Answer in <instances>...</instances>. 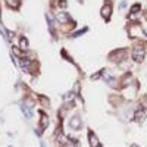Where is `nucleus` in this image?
<instances>
[{
    "mask_svg": "<svg viewBox=\"0 0 147 147\" xmlns=\"http://www.w3.org/2000/svg\"><path fill=\"white\" fill-rule=\"evenodd\" d=\"M19 65L24 69L25 72H30L31 71V60L30 59H25V57H19Z\"/></svg>",
    "mask_w": 147,
    "mask_h": 147,
    "instance_id": "nucleus-6",
    "label": "nucleus"
},
{
    "mask_svg": "<svg viewBox=\"0 0 147 147\" xmlns=\"http://www.w3.org/2000/svg\"><path fill=\"white\" fill-rule=\"evenodd\" d=\"M100 13H102V16H103V18H105L106 21H109L110 15H112V3H110V2H107V3L105 5V6L102 7Z\"/></svg>",
    "mask_w": 147,
    "mask_h": 147,
    "instance_id": "nucleus-3",
    "label": "nucleus"
},
{
    "mask_svg": "<svg viewBox=\"0 0 147 147\" xmlns=\"http://www.w3.org/2000/svg\"><path fill=\"white\" fill-rule=\"evenodd\" d=\"M66 5H68L66 0H59V2H57V6H59V7H66Z\"/></svg>",
    "mask_w": 147,
    "mask_h": 147,
    "instance_id": "nucleus-18",
    "label": "nucleus"
},
{
    "mask_svg": "<svg viewBox=\"0 0 147 147\" xmlns=\"http://www.w3.org/2000/svg\"><path fill=\"white\" fill-rule=\"evenodd\" d=\"M19 46H21L22 50H27V49H28V40L25 38V37H22V38L19 40Z\"/></svg>",
    "mask_w": 147,
    "mask_h": 147,
    "instance_id": "nucleus-13",
    "label": "nucleus"
},
{
    "mask_svg": "<svg viewBox=\"0 0 147 147\" xmlns=\"http://www.w3.org/2000/svg\"><path fill=\"white\" fill-rule=\"evenodd\" d=\"M7 5H9L11 7H13V9H18V6H19V0H7Z\"/></svg>",
    "mask_w": 147,
    "mask_h": 147,
    "instance_id": "nucleus-14",
    "label": "nucleus"
},
{
    "mask_svg": "<svg viewBox=\"0 0 147 147\" xmlns=\"http://www.w3.org/2000/svg\"><path fill=\"white\" fill-rule=\"evenodd\" d=\"M56 19L59 21V24H68V22H71V16H69L66 12H57Z\"/></svg>",
    "mask_w": 147,
    "mask_h": 147,
    "instance_id": "nucleus-5",
    "label": "nucleus"
},
{
    "mask_svg": "<svg viewBox=\"0 0 147 147\" xmlns=\"http://www.w3.org/2000/svg\"><path fill=\"white\" fill-rule=\"evenodd\" d=\"M125 57H127V50L125 49L115 50V51H112V53L109 55V59L115 60V62H121V60H124Z\"/></svg>",
    "mask_w": 147,
    "mask_h": 147,
    "instance_id": "nucleus-1",
    "label": "nucleus"
},
{
    "mask_svg": "<svg viewBox=\"0 0 147 147\" xmlns=\"http://www.w3.org/2000/svg\"><path fill=\"white\" fill-rule=\"evenodd\" d=\"M100 75H102V72H99V74H96V75H91V80H97V78H100Z\"/></svg>",
    "mask_w": 147,
    "mask_h": 147,
    "instance_id": "nucleus-21",
    "label": "nucleus"
},
{
    "mask_svg": "<svg viewBox=\"0 0 147 147\" xmlns=\"http://www.w3.org/2000/svg\"><path fill=\"white\" fill-rule=\"evenodd\" d=\"M46 18H47V21H49V27H50V31H51V34H55V28H53V25H55V24H53V19H51L49 15L46 16Z\"/></svg>",
    "mask_w": 147,
    "mask_h": 147,
    "instance_id": "nucleus-17",
    "label": "nucleus"
},
{
    "mask_svg": "<svg viewBox=\"0 0 147 147\" xmlns=\"http://www.w3.org/2000/svg\"><path fill=\"white\" fill-rule=\"evenodd\" d=\"M41 119H40V129L43 131L44 128H47V125H49V116L44 113V112H41Z\"/></svg>",
    "mask_w": 147,
    "mask_h": 147,
    "instance_id": "nucleus-8",
    "label": "nucleus"
},
{
    "mask_svg": "<svg viewBox=\"0 0 147 147\" xmlns=\"http://www.w3.org/2000/svg\"><path fill=\"white\" fill-rule=\"evenodd\" d=\"M69 127H71L72 129H75V131H78V129L82 127L81 118H80V116H72L71 121H69Z\"/></svg>",
    "mask_w": 147,
    "mask_h": 147,
    "instance_id": "nucleus-4",
    "label": "nucleus"
},
{
    "mask_svg": "<svg viewBox=\"0 0 147 147\" xmlns=\"http://www.w3.org/2000/svg\"><path fill=\"white\" fill-rule=\"evenodd\" d=\"M12 51H13V55H16L18 57H24V53H22L18 47H12Z\"/></svg>",
    "mask_w": 147,
    "mask_h": 147,
    "instance_id": "nucleus-16",
    "label": "nucleus"
},
{
    "mask_svg": "<svg viewBox=\"0 0 147 147\" xmlns=\"http://www.w3.org/2000/svg\"><path fill=\"white\" fill-rule=\"evenodd\" d=\"M144 119H146L144 110H137V112H135V121H137V122L141 124V122H144Z\"/></svg>",
    "mask_w": 147,
    "mask_h": 147,
    "instance_id": "nucleus-10",
    "label": "nucleus"
},
{
    "mask_svg": "<svg viewBox=\"0 0 147 147\" xmlns=\"http://www.w3.org/2000/svg\"><path fill=\"white\" fill-rule=\"evenodd\" d=\"M88 140H90V146H93V147H100V146H102V144L99 143V140H97V137L93 134V131L88 132Z\"/></svg>",
    "mask_w": 147,
    "mask_h": 147,
    "instance_id": "nucleus-9",
    "label": "nucleus"
},
{
    "mask_svg": "<svg viewBox=\"0 0 147 147\" xmlns=\"http://www.w3.org/2000/svg\"><path fill=\"white\" fill-rule=\"evenodd\" d=\"M144 55H146V51H144V47L141 46H135L134 50H132V57L135 62H143L144 60Z\"/></svg>",
    "mask_w": 147,
    "mask_h": 147,
    "instance_id": "nucleus-2",
    "label": "nucleus"
},
{
    "mask_svg": "<svg viewBox=\"0 0 147 147\" xmlns=\"http://www.w3.org/2000/svg\"><path fill=\"white\" fill-rule=\"evenodd\" d=\"M138 11H141V5L140 3H135L131 6V13H137Z\"/></svg>",
    "mask_w": 147,
    "mask_h": 147,
    "instance_id": "nucleus-15",
    "label": "nucleus"
},
{
    "mask_svg": "<svg viewBox=\"0 0 147 147\" xmlns=\"http://www.w3.org/2000/svg\"><path fill=\"white\" fill-rule=\"evenodd\" d=\"M102 75H103V80L106 82H109L110 85H115V76L112 75L109 71H102Z\"/></svg>",
    "mask_w": 147,
    "mask_h": 147,
    "instance_id": "nucleus-7",
    "label": "nucleus"
},
{
    "mask_svg": "<svg viewBox=\"0 0 147 147\" xmlns=\"http://www.w3.org/2000/svg\"><path fill=\"white\" fill-rule=\"evenodd\" d=\"M38 99H40V102H41V103H43V105H44V106H49V100H47L46 97H43V96H40Z\"/></svg>",
    "mask_w": 147,
    "mask_h": 147,
    "instance_id": "nucleus-19",
    "label": "nucleus"
},
{
    "mask_svg": "<svg viewBox=\"0 0 147 147\" xmlns=\"http://www.w3.org/2000/svg\"><path fill=\"white\" fill-rule=\"evenodd\" d=\"M21 110L24 112V115L27 116L28 119H30V118H32V112L28 109V106H27V105H24V103H22V105H21Z\"/></svg>",
    "mask_w": 147,
    "mask_h": 147,
    "instance_id": "nucleus-11",
    "label": "nucleus"
},
{
    "mask_svg": "<svg viewBox=\"0 0 147 147\" xmlns=\"http://www.w3.org/2000/svg\"><path fill=\"white\" fill-rule=\"evenodd\" d=\"M85 31H87V28H84V30H80V31H76V32L74 34V36H72V37H78V36H81V34H84Z\"/></svg>",
    "mask_w": 147,
    "mask_h": 147,
    "instance_id": "nucleus-20",
    "label": "nucleus"
},
{
    "mask_svg": "<svg viewBox=\"0 0 147 147\" xmlns=\"http://www.w3.org/2000/svg\"><path fill=\"white\" fill-rule=\"evenodd\" d=\"M57 141H59V144H62V146H69V144H71V143H68V138H65L62 134H59Z\"/></svg>",
    "mask_w": 147,
    "mask_h": 147,
    "instance_id": "nucleus-12",
    "label": "nucleus"
}]
</instances>
